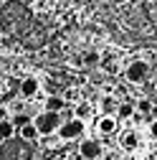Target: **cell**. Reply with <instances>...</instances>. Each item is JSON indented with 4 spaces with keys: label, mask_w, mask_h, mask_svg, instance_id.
Listing matches in <instances>:
<instances>
[{
    "label": "cell",
    "mask_w": 157,
    "mask_h": 160,
    "mask_svg": "<svg viewBox=\"0 0 157 160\" xmlns=\"http://www.w3.org/2000/svg\"><path fill=\"white\" fill-rule=\"evenodd\" d=\"M43 107H46V112H61V109L66 107V102L61 99V94H48Z\"/></svg>",
    "instance_id": "cell-8"
},
{
    "label": "cell",
    "mask_w": 157,
    "mask_h": 160,
    "mask_svg": "<svg viewBox=\"0 0 157 160\" xmlns=\"http://www.w3.org/2000/svg\"><path fill=\"white\" fill-rule=\"evenodd\" d=\"M124 76H127L129 84H142V82H147V79H150V64L142 61V58H137V61H132V64L127 66Z\"/></svg>",
    "instance_id": "cell-5"
},
{
    "label": "cell",
    "mask_w": 157,
    "mask_h": 160,
    "mask_svg": "<svg viewBox=\"0 0 157 160\" xmlns=\"http://www.w3.org/2000/svg\"><path fill=\"white\" fill-rule=\"evenodd\" d=\"M102 152H104V145L99 142V140H94V137L81 140V145H78V155H81L84 160H99Z\"/></svg>",
    "instance_id": "cell-6"
},
{
    "label": "cell",
    "mask_w": 157,
    "mask_h": 160,
    "mask_svg": "<svg viewBox=\"0 0 157 160\" xmlns=\"http://www.w3.org/2000/svg\"><path fill=\"white\" fill-rule=\"evenodd\" d=\"M61 99H64V102H66V107H69L71 102H78V99H81V94H78L76 89H69V92H66V94H64Z\"/></svg>",
    "instance_id": "cell-18"
},
{
    "label": "cell",
    "mask_w": 157,
    "mask_h": 160,
    "mask_svg": "<svg viewBox=\"0 0 157 160\" xmlns=\"http://www.w3.org/2000/svg\"><path fill=\"white\" fill-rule=\"evenodd\" d=\"M15 135V127L10 125V119H0V140H10Z\"/></svg>",
    "instance_id": "cell-13"
},
{
    "label": "cell",
    "mask_w": 157,
    "mask_h": 160,
    "mask_svg": "<svg viewBox=\"0 0 157 160\" xmlns=\"http://www.w3.org/2000/svg\"><path fill=\"white\" fill-rule=\"evenodd\" d=\"M89 114H91V104H86V102H78L76 104V109H74V117L76 119H81V122H84Z\"/></svg>",
    "instance_id": "cell-14"
},
{
    "label": "cell",
    "mask_w": 157,
    "mask_h": 160,
    "mask_svg": "<svg viewBox=\"0 0 157 160\" xmlns=\"http://www.w3.org/2000/svg\"><path fill=\"white\" fill-rule=\"evenodd\" d=\"M0 23L8 33H28L31 26V13L21 3H8L0 13Z\"/></svg>",
    "instance_id": "cell-1"
},
{
    "label": "cell",
    "mask_w": 157,
    "mask_h": 160,
    "mask_svg": "<svg viewBox=\"0 0 157 160\" xmlns=\"http://www.w3.org/2000/svg\"><path fill=\"white\" fill-rule=\"evenodd\" d=\"M137 145H140V135L137 132H124L122 135V148L124 150H134Z\"/></svg>",
    "instance_id": "cell-11"
},
{
    "label": "cell",
    "mask_w": 157,
    "mask_h": 160,
    "mask_svg": "<svg viewBox=\"0 0 157 160\" xmlns=\"http://www.w3.org/2000/svg\"><path fill=\"white\" fill-rule=\"evenodd\" d=\"M132 114H134V104H129V102L117 104V119H129Z\"/></svg>",
    "instance_id": "cell-12"
},
{
    "label": "cell",
    "mask_w": 157,
    "mask_h": 160,
    "mask_svg": "<svg viewBox=\"0 0 157 160\" xmlns=\"http://www.w3.org/2000/svg\"><path fill=\"white\" fill-rule=\"evenodd\" d=\"M31 122L38 130V135H56L58 125H61V117H58V112H41V114H36V119H31Z\"/></svg>",
    "instance_id": "cell-3"
},
{
    "label": "cell",
    "mask_w": 157,
    "mask_h": 160,
    "mask_svg": "<svg viewBox=\"0 0 157 160\" xmlns=\"http://www.w3.org/2000/svg\"><path fill=\"white\" fill-rule=\"evenodd\" d=\"M117 104H119V102H117L114 97H104L102 99V112L104 114H112V112H117Z\"/></svg>",
    "instance_id": "cell-16"
},
{
    "label": "cell",
    "mask_w": 157,
    "mask_h": 160,
    "mask_svg": "<svg viewBox=\"0 0 157 160\" xmlns=\"http://www.w3.org/2000/svg\"><path fill=\"white\" fill-rule=\"evenodd\" d=\"M84 130H86V125L81 122V119H76V117H71V119H66V122H61L58 125V140H64V142H69V140H76V137H81L84 135Z\"/></svg>",
    "instance_id": "cell-4"
},
{
    "label": "cell",
    "mask_w": 157,
    "mask_h": 160,
    "mask_svg": "<svg viewBox=\"0 0 157 160\" xmlns=\"http://www.w3.org/2000/svg\"><path fill=\"white\" fill-rule=\"evenodd\" d=\"M134 112H140V114H152V102L150 99H140L134 107Z\"/></svg>",
    "instance_id": "cell-17"
},
{
    "label": "cell",
    "mask_w": 157,
    "mask_h": 160,
    "mask_svg": "<svg viewBox=\"0 0 157 160\" xmlns=\"http://www.w3.org/2000/svg\"><path fill=\"white\" fill-rule=\"evenodd\" d=\"M18 135H21V140H23V142H36V140L41 137V135H38V130L33 127V122H28V125H23L21 130H18Z\"/></svg>",
    "instance_id": "cell-9"
},
{
    "label": "cell",
    "mask_w": 157,
    "mask_h": 160,
    "mask_svg": "<svg viewBox=\"0 0 157 160\" xmlns=\"http://www.w3.org/2000/svg\"><path fill=\"white\" fill-rule=\"evenodd\" d=\"M84 64H86V66L99 64V53H96V51H86V53H84Z\"/></svg>",
    "instance_id": "cell-19"
},
{
    "label": "cell",
    "mask_w": 157,
    "mask_h": 160,
    "mask_svg": "<svg viewBox=\"0 0 157 160\" xmlns=\"http://www.w3.org/2000/svg\"><path fill=\"white\" fill-rule=\"evenodd\" d=\"M96 127H99L102 135H112V132L117 130V119H114L112 114H104V117L99 119V125H96Z\"/></svg>",
    "instance_id": "cell-10"
},
{
    "label": "cell",
    "mask_w": 157,
    "mask_h": 160,
    "mask_svg": "<svg viewBox=\"0 0 157 160\" xmlns=\"http://www.w3.org/2000/svg\"><path fill=\"white\" fill-rule=\"evenodd\" d=\"M18 89H21V97H26V99H33L38 92H41V82H38L36 76H28V79H23V82L18 84Z\"/></svg>",
    "instance_id": "cell-7"
},
{
    "label": "cell",
    "mask_w": 157,
    "mask_h": 160,
    "mask_svg": "<svg viewBox=\"0 0 157 160\" xmlns=\"http://www.w3.org/2000/svg\"><path fill=\"white\" fill-rule=\"evenodd\" d=\"M0 160H31V148L23 140H3L0 145Z\"/></svg>",
    "instance_id": "cell-2"
},
{
    "label": "cell",
    "mask_w": 157,
    "mask_h": 160,
    "mask_svg": "<svg viewBox=\"0 0 157 160\" xmlns=\"http://www.w3.org/2000/svg\"><path fill=\"white\" fill-rule=\"evenodd\" d=\"M8 119H10V125H13L15 130H21L23 125H28V122H31V117H28L26 112H18V114H13V117H8Z\"/></svg>",
    "instance_id": "cell-15"
}]
</instances>
